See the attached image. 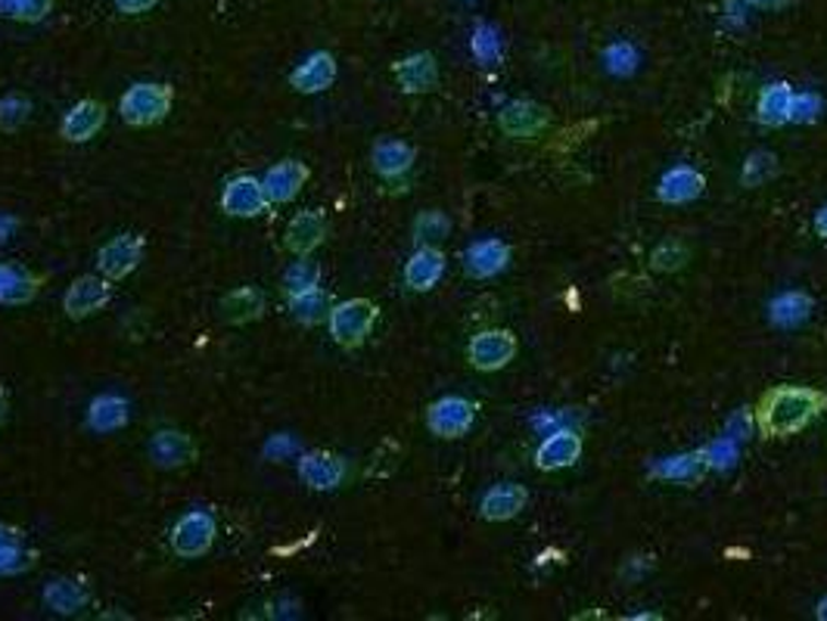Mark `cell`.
I'll list each match as a JSON object with an SVG mask.
<instances>
[{
	"instance_id": "cell-1",
	"label": "cell",
	"mask_w": 827,
	"mask_h": 621,
	"mask_svg": "<svg viewBox=\"0 0 827 621\" xmlns=\"http://www.w3.org/2000/svg\"><path fill=\"white\" fill-rule=\"evenodd\" d=\"M827 407V395L808 385H784L759 404V426L766 435H793Z\"/></svg>"
},
{
	"instance_id": "cell-2",
	"label": "cell",
	"mask_w": 827,
	"mask_h": 621,
	"mask_svg": "<svg viewBox=\"0 0 827 621\" xmlns=\"http://www.w3.org/2000/svg\"><path fill=\"white\" fill-rule=\"evenodd\" d=\"M175 106V91L172 84L162 81H138L131 84L119 100V116L131 128H153L168 119Z\"/></svg>"
},
{
	"instance_id": "cell-3",
	"label": "cell",
	"mask_w": 827,
	"mask_h": 621,
	"mask_svg": "<svg viewBox=\"0 0 827 621\" xmlns=\"http://www.w3.org/2000/svg\"><path fill=\"white\" fill-rule=\"evenodd\" d=\"M215 538H218L215 516L202 506H193V510L181 513L178 522L172 525L168 544H172V553L181 557V560H202L215 547Z\"/></svg>"
},
{
	"instance_id": "cell-4",
	"label": "cell",
	"mask_w": 827,
	"mask_h": 621,
	"mask_svg": "<svg viewBox=\"0 0 827 621\" xmlns=\"http://www.w3.org/2000/svg\"><path fill=\"white\" fill-rule=\"evenodd\" d=\"M377 318H380V308L370 299H348L330 308L327 330L340 348H358L374 333Z\"/></svg>"
},
{
	"instance_id": "cell-5",
	"label": "cell",
	"mask_w": 827,
	"mask_h": 621,
	"mask_svg": "<svg viewBox=\"0 0 827 621\" xmlns=\"http://www.w3.org/2000/svg\"><path fill=\"white\" fill-rule=\"evenodd\" d=\"M109 301H113V280H106L103 274H81L69 283L62 296V311L69 321H87L101 314Z\"/></svg>"
},
{
	"instance_id": "cell-6",
	"label": "cell",
	"mask_w": 827,
	"mask_h": 621,
	"mask_svg": "<svg viewBox=\"0 0 827 621\" xmlns=\"http://www.w3.org/2000/svg\"><path fill=\"white\" fill-rule=\"evenodd\" d=\"M146 255V242L138 234H116L97 249V271L106 280H125L141 267Z\"/></svg>"
},
{
	"instance_id": "cell-7",
	"label": "cell",
	"mask_w": 827,
	"mask_h": 621,
	"mask_svg": "<svg viewBox=\"0 0 827 621\" xmlns=\"http://www.w3.org/2000/svg\"><path fill=\"white\" fill-rule=\"evenodd\" d=\"M296 473H299V481L311 491H336L340 485H345L348 463L333 451H303L296 457Z\"/></svg>"
},
{
	"instance_id": "cell-8",
	"label": "cell",
	"mask_w": 827,
	"mask_h": 621,
	"mask_svg": "<svg viewBox=\"0 0 827 621\" xmlns=\"http://www.w3.org/2000/svg\"><path fill=\"white\" fill-rule=\"evenodd\" d=\"M146 457L160 469H184V466L197 463L200 447H197L193 435H187L184 429H160L146 441Z\"/></svg>"
},
{
	"instance_id": "cell-9",
	"label": "cell",
	"mask_w": 827,
	"mask_h": 621,
	"mask_svg": "<svg viewBox=\"0 0 827 621\" xmlns=\"http://www.w3.org/2000/svg\"><path fill=\"white\" fill-rule=\"evenodd\" d=\"M268 208H271V202L264 196L262 178L237 175V178L224 183L222 212L227 218H259Z\"/></svg>"
},
{
	"instance_id": "cell-10",
	"label": "cell",
	"mask_w": 827,
	"mask_h": 621,
	"mask_svg": "<svg viewBox=\"0 0 827 621\" xmlns=\"http://www.w3.org/2000/svg\"><path fill=\"white\" fill-rule=\"evenodd\" d=\"M473 420H476V407L458 395L439 398L426 410V426L436 439H461L473 429Z\"/></svg>"
},
{
	"instance_id": "cell-11",
	"label": "cell",
	"mask_w": 827,
	"mask_h": 621,
	"mask_svg": "<svg viewBox=\"0 0 827 621\" xmlns=\"http://www.w3.org/2000/svg\"><path fill=\"white\" fill-rule=\"evenodd\" d=\"M311 178V171H308V165L299 159H281L277 165H271L268 171H264L262 187H264V196L271 205H286V202H293L299 193H303V187Z\"/></svg>"
},
{
	"instance_id": "cell-12",
	"label": "cell",
	"mask_w": 827,
	"mask_h": 621,
	"mask_svg": "<svg viewBox=\"0 0 827 621\" xmlns=\"http://www.w3.org/2000/svg\"><path fill=\"white\" fill-rule=\"evenodd\" d=\"M517 355V339L507 333V330H485L480 336L470 339V348H466V358L476 370H501L507 363L513 361Z\"/></svg>"
},
{
	"instance_id": "cell-13",
	"label": "cell",
	"mask_w": 827,
	"mask_h": 621,
	"mask_svg": "<svg viewBox=\"0 0 827 621\" xmlns=\"http://www.w3.org/2000/svg\"><path fill=\"white\" fill-rule=\"evenodd\" d=\"M336 72H340V69H336V57L327 53V50H315L311 57H305V60L290 72V87H293L296 94H305V97L323 94L327 87H333Z\"/></svg>"
},
{
	"instance_id": "cell-14",
	"label": "cell",
	"mask_w": 827,
	"mask_h": 621,
	"mask_svg": "<svg viewBox=\"0 0 827 621\" xmlns=\"http://www.w3.org/2000/svg\"><path fill=\"white\" fill-rule=\"evenodd\" d=\"M106 124V106L101 100H79L69 106L60 121V138L69 143L94 141Z\"/></svg>"
},
{
	"instance_id": "cell-15",
	"label": "cell",
	"mask_w": 827,
	"mask_h": 621,
	"mask_svg": "<svg viewBox=\"0 0 827 621\" xmlns=\"http://www.w3.org/2000/svg\"><path fill=\"white\" fill-rule=\"evenodd\" d=\"M323 240H327V218L315 208H305L299 215H293L286 230H283V246L293 255H311Z\"/></svg>"
},
{
	"instance_id": "cell-16",
	"label": "cell",
	"mask_w": 827,
	"mask_h": 621,
	"mask_svg": "<svg viewBox=\"0 0 827 621\" xmlns=\"http://www.w3.org/2000/svg\"><path fill=\"white\" fill-rule=\"evenodd\" d=\"M395 79H399V87L404 94H429L439 87V62L433 53H411L392 65Z\"/></svg>"
},
{
	"instance_id": "cell-17",
	"label": "cell",
	"mask_w": 827,
	"mask_h": 621,
	"mask_svg": "<svg viewBox=\"0 0 827 621\" xmlns=\"http://www.w3.org/2000/svg\"><path fill=\"white\" fill-rule=\"evenodd\" d=\"M131 420V404L125 395H116V392H103L94 402L87 404V429L97 432V435H113V432H121Z\"/></svg>"
},
{
	"instance_id": "cell-18",
	"label": "cell",
	"mask_w": 827,
	"mask_h": 621,
	"mask_svg": "<svg viewBox=\"0 0 827 621\" xmlns=\"http://www.w3.org/2000/svg\"><path fill=\"white\" fill-rule=\"evenodd\" d=\"M498 124H501V131H505V134L517 138V141H523V138H535L539 131H545L547 112H545V106H539V103L513 100V103H507L505 109L498 112Z\"/></svg>"
},
{
	"instance_id": "cell-19",
	"label": "cell",
	"mask_w": 827,
	"mask_h": 621,
	"mask_svg": "<svg viewBox=\"0 0 827 621\" xmlns=\"http://www.w3.org/2000/svg\"><path fill=\"white\" fill-rule=\"evenodd\" d=\"M38 289L40 277L32 274L25 264H16V261L0 264V304H7V308L28 304V301H35Z\"/></svg>"
},
{
	"instance_id": "cell-20",
	"label": "cell",
	"mask_w": 827,
	"mask_h": 621,
	"mask_svg": "<svg viewBox=\"0 0 827 621\" xmlns=\"http://www.w3.org/2000/svg\"><path fill=\"white\" fill-rule=\"evenodd\" d=\"M264 308H268V301H264V292L259 286H237V289H231V292L218 301L222 321L234 323V326L256 323L264 314Z\"/></svg>"
},
{
	"instance_id": "cell-21",
	"label": "cell",
	"mask_w": 827,
	"mask_h": 621,
	"mask_svg": "<svg viewBox=\"0 0 827 621\" xmlns=\"http://www.w3.org/2000/svg\"><path fill=\"white\" fill-rule=\"evenodd\" d=\"M445 274V255L436 246H417V252L404 264V283L414 292H429Z\"/></svg>"
},
{
	"instance_id": "cell-22",
	"label": "cell",
	"mask_w": 827,
	"mask_h": 621,
	"mask_svg": "<svg viewBox=\"0 0 827 621\" xmlns=\"http://www.w3.org/2000/svg\"><path fill=\"white\" fill-rule=\"evenodd\" d=\"M417 159L414 146L404 141H395V138H383V141L374 143L370 150V162H374V171L386 178V181H395L411 171V165Z\"/></svg>"
},
{
	"instance_id": "cell-23",
	"label": "cell",
	"mask_w": 827,
	"mask_h": 621,
	"mask_svg": "<svg viewBox=\"0 0 827 621\" xmlns=\"http://www.w3.org/2000/svg\"><path fill=\"white\" fill-rule=\"evenodd\" d=\"M582 457V439L576 429H557L551 432L542 447L535 451V463L542 469H566Z\"/></svg>"
},
{
	"instance_id": "cell-24",
	"label": "cell",
	"mask_w": 827,
	"mask_h": 621,
	"mask_svg": "<svg viewBox=\"0 0 827 621\" xmlns=\"http://www.w3.org/2000/svg\"><path fill=\"white\" fill-rule=\"evenodd\" d=\"M507 261H510V249L501 240H480L464 252L466 274L476 277V280L501 274L507 267Z\"/></svg>"
},
{
	"instance_id": "cell-25",
	"label": "cell",
	"mask_w": 827,
	"mask_h": 621,
	"mask_svg": "<svg viewBox=\"0 0 827 621\" xmlns=\"http://www.w3.org/2000/svg\"><path fill=\"white\" fill-rule=\"evenodd\" d=\"M525 501H529V494H525L523 485L501 481V485H495V488L485 491L483 503H480V513H483V520L488 522L513 520L525 506Z\"/></svg>"
},
{
	"instance_id": "cell-26",
	"label": "cell",
	"mask_w": 827,
	"mask_h": 621,
	"mask_svg": "<svg viewBox=\"0 0 827 621\" xmlns=\"http://www.w3.org/2000/svg\"><path fill=\"white\" fill-rule=\"evenodd\" d=\"M40 597H44V606L54 616H79L81 609L91 602V590L75 578H54V582H47Z\"/></svg>"
},
{
	"instance_id": "cell-27",
	"label": "cell",
	"mask_w": 827,
	"mask_h": 621,
	"mask_svg": "<svg viewBox=\"0 0 827 621\" xmlns=\"http://www.w3.org/2000/svg\"><path fill=\"white\" fill-rule=\"evenodd\" d=\"M704 187H707L704 175L694 171V168H687V165H682V168H672V171L663 175V181L657 187V196L663 202H669V205H678V202L697 200V196L704 193Z\"/></svg>"
},
{
	"instance_id": "cell-28",
	"label": "cell",
	"mask_w": 827,
	"mask_h": 621,
	"mask_svg": "<svg viewBox=\"0 0 827 621\" xmlns=\"http://www.w3.org/2000/svg\"><path fill=\"white\" fill-rule=\"evenodd\" d=\"M707 473L704 451L700 454H678V457H663V461L650 463V476L666 481H700Z\"/></svg>"
},
{
	"instance_id": "cell-29",
	"label": "cell",
	"mask_w": 827,
	"mask_h": 621,
	"mask_svg": "<svg viewBox=\"0 0 827 621\" xmlns=\"http://www.w3.org/2000/svg\"><path fill=\"white\" fill-rule=\"evenodd\" d=\"M808 314H812V299L806 292H781L768 304V318L781 330H796L800 323L808 321Z\"/></svg>"
},
{
	"instance_id": "cell-30",
	"label": "cell",
	"mask_w": 827,
	"mask_h": 621,
	"mask_svg": "<svg viewBox=\"0 0 827 621\" xmlns=\"http://www.w3.org/2000/svg\"><path fill=\"white\" fill-rule=\"evenodd\" d=\"M290 314L293 321L303 323V326H318V323H327L330 318V299L323 292L321 286L318 289H308V292H299V296H290Z\"/></svg>"
},
{
	"instance_id": "cell-31",
	"label": "cell",
	"mask_w": 827,
	"mask_h": 621,
	"mask_svg": "<svg viewBox=\"0 0 827 621\" xmlns=\"http://www.w3.org/2000/svg\"><path fill=\"white\" fill-rule=\"evenodd\" d=\"M318 286H321V264L311 261L308 255H296V261L283 271L281 289L286 299L308 292V289H318Z\"/></svg>"
},
{
	"instance_id": "cell-32",
	"label": "cell",
	"mask_w": 827,
	"mask_h": 621,
	"mask_svg": "<svg viewBox=\"0 0 827 621\" xmlns=\"http://www.w3.org/2000/svg\"><path fill=\"white\" fill-rule=\"evenodd\" d=\"M790 109H793V91L788 84H768L766 91L759 94V112L756 116L763 124L778 128V124L790 121Z\"/></svg>"
},
{
	"instance_id": "cell-33",
	"label": "cell",
	"mask_w": 827,
	"mask_h": 621,
	"mask_svg": "<svg viewBox=\"0 0 827 621\" xmlns=\"http://www.w3.org/2000/svg\"><path fill=\"white\" fill-rule=\"evenodd\" d=\"M470 50L473 57L483 62V65H495L501 62V53H505V44H501V32L488 22H480L473 28V38H470Z\"/></svg>"
},
{
	"instance_id": "cell-34",
	"label": "cell",
	"mask_w": 827,
	"mask_h": 621,
	"mask_svg": "<svg viewBox=\"0 0 827 621\" xmlns=\"http://www.w3.org/2000/svg\"><path fill=\"white\" fill-rule=\"evenodd\" d=\"M35 560H38V553L25 547V538L0 544V578H13V575L28 572Z\"/></svg>"
},
{
	"instance_id": "cell-35",
	"label": "cell",
	"mask_w": 827,
	"mask_h": 621,
	"mask_svg": "<svg viewBox=\"0 0 827 621\" xmlns=\"http://www.w3.org/2000/svg\"><path fill=\"white\" fill-rule=\"evenodd\" d=\"M28 119H32V100L25 94L13 91L0 97V134H16Z\"/></svg>"
},
{
	"instance_id": "cell-36",
	"label": "cell",
	"mask_w": 827,
	"mask_h": 621,
	"mask_svg": "<svg viewBox=\"0 0 827 621\" xmlns=\"http://www.w3.org/2000/svg\"><path fill=\"white\" fill-rule=\"evenodd\" d=\"M54 10V0H0V16L13 22H44Z\"/></svg>"
},
{
	"instance_id": "cell-37",
	"label": "cell",
	"mask_w": 827,
	"mask_h": 621,
	"mask_svg": "<svg viewBox=\"0 0 827 621\" xmlns=\"http://www.w3.org/2000/svg\"><path fill=\"white\" fill-rule=\"evenodd\" d=\"M451 234V220L445 212H421L414 220V242L417 246H439Z\"/></svg>"
},
{
	"instance_id": "cell-38",
	"label": "cell",
	"mask_w": 827,
	"mask_h": 621,
	"mask_svg": "<svg viewBox=\"0 0 827 621\" xmlns=\"http://www.w3.org/2000/svg\"><path fill=\"white\" fill-rule=\"evenodd\" d=\"M778 175V159L766 153V150H759V153H753L747 162H744V171H741V181L744 187H763L771 178Z\"/></svg>"
},
{
	"instance_id": "cell-39",
	"label": "cell",
	"mask_w": 827,
	"mask_h": 621,
	"mask_svg": "<svg viewBox=\"0 0 827 621\" xmlns=\"http://www.w3.org/2000/svg\"><path fill=\"white\" fill-rule=\"evenodd\" d=\"M604 65L606 72L626 79V75H631L638 69V50L628 40H616V44H610L604 50Z\"/></svg>"
},
{
	"instance_id": "cell-40",
	"label": "cell",
	"mask_w": 827,
	"mask_h": 621,
	"mask_svg": "<svg viewBox=\"0 0 827 621\" xmlns=\"http://www.w3.org/2000/svg\"><path fill=\"white\" fill-rule=\"evenodd\" d=\"M704 461H707V466H712V469H734L737 466V441L734 439H728V435H722V439H712L707 444V451H704Z\"/></svg>"
},
{
	"instance_id": "cell-41",
	"label": "cell",
	"mask_w": 827,
	"mask_h": 621,
	"mask_svg": "<svg viewBox=\"0 0 827 621\" xmlns=\"http://www.w3.org/2000/svg\"><path fill=\"white\" fill-rule=\"evenodd\" d=\"M685 261L687 249L682 242L666 240L653 249V267H657V271H678V267H685Z\"/></svg>"
},
{
	"instance_id": "cell-42",
	"label": "cell",
	"mask_w": 827,
	"mask_h": 621,
	"mask_svg": "<svg viewBox=\"0 0 827 621\" xmlns=\"http://www.w3.org/2000/svg\"><path fill=\"white\" fill-rule=\"evenodd\" d=\"M822 97L818 94H812V91H806V94H793V109H790V121H800V124H808V121H815L818 119V112H822Z\"/></svg>"
},
{
	"instance_id": "cell-43",
	"label": "cell",
	"mask_w": 827,
	"mask_h": 621,
	"mask_svg": "<svg viewBox=\"0 0 827 621\" xmlns=\"http://www.w3.org/2000/svg\"><path fill=\"white\" fill-rule=\"evenodd\" d=\"M576 422V414L572 410H542V414H535L532 417V426L539 429V432H557V429H569Z\"/></svg>"
},
{
	"instance_id": "cell-44",
	"label": "cell",
	"mask_w": 827,
	"mask_h": 621,
	"mask_svg": "<svg viewBox=\"0 0 827 621\" xmlns=\"http://www.w3.org/2000/svg\"><path fill=\"white\" fill-rule=\"evenodd\" d=\"M299 451V444L290 439V435H271V441L264 444V457H271V461H290L293 454Z\"/></svg>"
},
{
	"instance_id": "cell-45",
	"label": "cell",
	"mask_w": 827,
	"mask_h": 621,
	"mask_svg": "<svg viewBox=\"0 0 827 621\" xmlns=\"http://www.w3.org/2000/svg\"><path fill=\"white\" fill-rule=\"evenodd\" d=\"M725 435L734 441H744L753 435V417H749V410H734L731 414V420L725 426Z\"/></svg>"
},
{
	"instance_id": "cell-46",
	"label": "cell",
	"mask_w": 827,
	"mask_h": 621,
	"mask_svg": "<svg viewBox=\"0 0 827 621\" xmlns=\"http://www.w3.org/2000/svg\"><path fill=\"white\" fill-rule=\"evenodd\" d=\"M113 3L121 16H141V13H150L160 0H113Z\"/></svg>"
},
{
	"instance_id": "cell-47",
	"label": "cell",
	"mask_w": 827,
	"mask_h": 621,
	"mask_svg": "<svg viewBox=\"0 0 827 621\" xmlns=\"http://www.w3.org/2000/svg\"><path fill=\"white\" fill-rule=\"evenodd\" d=\"M20 538H25V535H22V528H16V525H10V522H0V544L20 541Z\"/></svg>"
},
{
	"instance_id": "cell-48",
	"label": "cell",
	"mask_w": 827,
	"mask_h": 621,
	"mask_svg": "<svg viewBox=\"0 0 827 621\" xmlns=\"http://www.w3.org/2000/svg\"><path fill=\"white\" fill-rule=\"evenodd\" d=\"M747 7H759V10H778V7H784L788 0H744Z\"/></svg>"
},
{
	"instance_id": "cell-49",
	"label": "cell",
	"mask_w": 827,
	"mask_h": 621,
	"mask_svg": "<svg viewBox=\"0 0 827 621\" xmlns=\"http://www.w3.org/2000/svg\"><path fill=\"white\" fill-rule=\"evenodd\" d=\"M815 230H818L822 237H827V205H822L818 215H815Z\"/></svg>"
},
{
	"instance_id": "cell-50",
	"label": "cell",
	"mask_w": 827,
	"mask_h": 621,
	"mask_svg": "<svg viewBox=\"0 0 827 621\" xmlns=\"http://www.w3.org/2000/svg\"><path fill=\"white\" fill-rule=\"evenodd\" d=\"M7 414H10V395H7V389L0 385V422L7 420Z\"/></svg>"
},
{
	"instance_id": "cell-51",
	"label": "cell",
	"mask_w": 827,
	"mask_h": 621,
	"mask_svg": "<svg viewBox=\"0 0 827 621\" xmlns=\"http://www.w3.org/2000/svg\"><path fill=\"white\" fill-rule=\"evenodd\" d=\"M815 616H818V619H822V621H827V597L822 602H818V612H815Z\"/></svg>"
},
{
	"instance_id": "cell-52",
	"label": "cell",
	"mask_w": 827,
	"mask_h": 621,
	"mask_svg": "<svg viewBox=\"0 0 827 621\" xmlns=\"http://www.w3.org/2000/svg\"><path fill=\"white\" fill-rule=\"evenodd\" d=\"M466 3H473V0H466Z\"/></svg>"
}]
</instances>
